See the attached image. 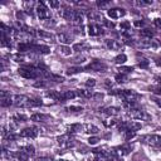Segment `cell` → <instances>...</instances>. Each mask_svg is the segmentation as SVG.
I'll return each instance as SVG.
<instances>
[{
  "label": "cell",
  "instance_id": "cell-1",
  "mask_svg": "<svg viewBox=\"0 0 161 161\" xmlns=\"http://www.w3.org/2000/svg\"><path fill=\"white\" fill-rule=\"evenodd\" d=\"M127 114L133 119H140V121H150L151 119V116L146 111L140 109V108H133V109L128 111Z\"/></svg>",
  "mask_w": 161,
  "mask_h": 161
},
{
  "label": "cell",
  "instance_id": "cell-2",
  "mask_svg": "<svg viewBox=\"0 0 161 161\" xmlns=\"http://www.w3.org/2000/svg\"><path fill=\"white\" fill-rule=\"evenodd\" d=\"M86 70H94V72H106L107 70V64L99 59H93L88 65L84 68Z\"/></svg>",
  "mask_w": 161,
  "mask_h": 161
},
{
  "label": "cell",
  "instance_id": "cell-3",
  "mask_svg": "<svg viewBox=\"0 0 161 161\" xmlns=\"http://www.w3.org/2000/svg\"><path fill=\"white\" fill-rule=\"evenodd\" d=\"M13 104L16 107H30V98L24 94H15L13 97Z\"/></svg>",
  "mask_w": 161,
  "mask_h": 161
},
{
  "label": "cell",
  "instance_id": "cell-4",
  "mask_svg": "<svg viewBox=\"0 0 161 161\" xmlns=\"http://www.w3.org/2000/svg\"><path fill=\"white\" fill-rule=\"evenodd\" d=\"M57 141H58V143H59V146L62 148H69V147L74 146V140H73V137L69 133L58 136L57 137Z\"/></svg>",
  "mask_w": 161,
  "mask_h": 161
},
{
  "label": "cell",
  "instance_id": "cell-5",
  "mask_svg": "<svg viewBox=\"0 0 161 161\" xmlns=\"http://www.w3.org/2000/svg\"><path fill=\"white\" fill-rule=\"evenodd\" d=\"M35 11H36L38 16H39L42 20H47V19H49V18H50V13H49V9H48V8H47V6H45L43 3L38 4V6H36Z\"/></svg>",
  "mask_w": 161,
  "mask_h": 161
},
{
  "label": "cell",
  "instance_id": "cell-6",
  "mask_svg": "<svg viewBox=\"0 0 161 161\" xmlns=\"http://www.w3.org/2000/svg\"><path fill=\"white\" fill-rule=\"evenodd\" d=\"M13 97L14 96H11L10 92L1 91L0 92V104H1V107H8V106L13 104Z\"/></svg>",
  "mask_w": 161,
  "mask_h": 161
},
{
  "label": "cell",
  "instance_id": "cell-7",
  "mask_svg": "<svg viewBox=\"0 0 161 161\" xmlns=\"http://www.w3.org/2000/svg\"><path fill=\"white\" fill-rule=\"evenodd\" d=\"M38 136V128L36 127H26L20 132V137L26 138H35Z\"/></svg>",
  "mask_w": 161,
  "mask_h": 161
},
{
  "label": "cell",
  "instance_id": "cell-8",
  "mask_svg": "<svg viewBox=\"0 0 161 161\" xmlns=\"http://www.w3.org/2000/svg\"><path fill=\"white\" fill-rule=\"evenodd\" d=\"M126 14L125 9H119V8H113V9H108L107 10V15L111 19H118L121 16H123Z\"/></svg>",
  "mask_w": 161,
  "mask_h": 161
},
{
  "label": "cell",
  "instance_id": "cell-9",
  "mask_svg": "<svg viewBox=\"0 0 161 161\" xmlns=\"http://www.w3.org/2000/svg\"><path fill=\"white\" fill-rule=\"evenodd\" d=\"M146 141H147L148 145L161 148V136L160 135H150V136L146 137Z\"/></svg>",
  "mask_w": 161,
  "mask_h": 161
},
{
  "label": "cell",
  "instance_id": "cell-10",
  "mask_svg": "<svg viewBox=\"0 0 161 161\" xmlns=\"http://www.w3.org/2000/svg\"><path fill=\"white\" fill-rule=\"evenodd\" d=\"M30 119L31 121H35V122H49L52 121V117L49 114H44V113H34L30 116Z\"/></svg>",
  "mask_w": 161,
  "mask_h": 161
},
{
  "label": "cell",
  "instance_id": "cell-11",
  "mask_svg": "<svg viewBox=\"0 0 161 161\" xmlns=\"http://www.w3.org/2000/svg\"><path fill=\"white\" fill-rule=\"evenodd\" d=\"M88 33L89 35L94 36V35H99V34H103V29L98 25V24H94V23H91L88 25Z\"/></svg>",
  "mask_w": 161,
  "mask_h": 161
},
{
  "label": "cell",
  "instance_id": "cell-12",
  "mask_svg": "<svg viewBox=\"0 0 161 161\" xmlns=\"http://www.w3.org/2000/svg\"><path fill=\"white\" fill-rule=\"evenodd\" d=\"M59 15L63 16L68 21H73V19L75 16V10H73V9H64L62 11H59Z\"/></svg>",
  "mask_w": 161,
  "mask_h": 161
},
{
  "label": "cell",
  "instance_id": "cell-13",
  "mask_svg": "<svg viewBox=\"0 0 161 161\" xmlns=\"http://www.w3.org/2000/svg\"><path fill=\"white\" fill-rule=\"evenodd\" d=\"M106 45L111 50H119L122 48V43L116 40V39H107L106 40Z\"/></svg>",
  "mask_w": 161,
  "mask_h": 161
},
{
  "label": "cell",
  "instance_id": "cell-14",
  "mask_svg": "<svg viewBox=\"0 0 161 161\" xmlns=\"http://www.w3.org/2000/svg\"><path fill=\"white\" fill-rule=\"evenodd\" d=\"M30 52H36V53H40V54H47V53H49V48L47 45L31 44V50Z\"/></svg>",
  "mask_w": 161,
  "mask_h": 161
},
{
  "label": "cell",
  "instance_id": "cell-15",
  "mask_svg": "<svg viewBox=\"0 0 161 161\" xmlns=\"http://www.w3.org/2000/svg\"><path fill=\"white\" fill-rule=\"evenodd\" d=\"M57 38H58V40H59L63 45H67V44H70V43H72V38H70L68 34H65V33H58V34H57Z\"/></svg>",
  "mask_w": 161,
  "mask_h": 161
},
{
  "label": "cell",
  "instance_id": "cell-16",
  "mask_svg": "<svg viewBox=\"0 0 161 161\" xmlns=\"http://www.w3.org/2000/svg\"><path fill=\"white\" fill-rule=\"evenodd\" d=\"M89 49V44L84 43V42H80V43H75L73 45V50L79 53V52H84V50H88Z\"/></svg>",
  "mask_w": 161,
  "mask_h": 161
},
{
  "label": "cell",
  "instance_id": "cell-17",
  "mask_svg": "<svg viewBox=\"0 0 161 161\" xmlns=\"http://www.w3.org/2000/svg\"><path fill=\"white\" fill-rule=\"evenodd\" d=\"M35 33H36L38 36H40V38H43V39H48L49 42H54V35L50 34V33H48V31H44V30H35Z\"/></svg>",
  "mask_w": 161,
  "mask_h": 161
},
{
  "label": "cell",
  "instance_id": "cell-18",
  "mask_svg": "<svg viewBox=\"0 0 161 161\" xmlns=\"http://www.w3.org/2000/svg\"><path fill=\"white\" fill-rule=\"evenodd\" d=\"M84 132H88V133H92V135H97L98 132H99V130H98V127L97 126H94V125H92V123H86L84 126Z\"/></svg>",
  "mask_w": 161,
  "mask_h": 161
},
{
  "label": "cell",
  "instance_id": "cell-19",
  "mask_svg": "<svg viewBox=\"0 0 161 161\" xmlns=\"http://www.w3.org/2000/svg\"><path fill=\"white\" fill-rule=\"evenodd\" d=\"M77 96H78V92H75V91H65V92L62 93V98H63V101L73 99V98H75Z\"/></svg>",
  "mask_w": 161,
  "mask_h": 161
},
{
  "label": "cell",
  "instance_id": "cell-20",
  "mask_svg": "<svg viewBox=\"0 0 161 161\" xmlns=\"http://www.w3.org/2000/svg\"><path fill=\"white\" fill-rule=\"evenodd\" d=\"M83 128V126L80 123H74V125H70L67 127V131L68 133H75V132H80Z\"/></svg>",
  "mask_w": 161,
  "mask_h": 161
},
{
  "label": "cell",
  "instance_id": "cell-21",
  "mask_svg": "<svg viewBox=\"0 0 161 161\" xmlns=\"http://www.w3.org/2000/svg\"><path fill=\"white\" fill-rule=\"evenodd\" d=\"M103 113H106L107 116H117L119 113V108L118 107H107L103 109Z\"/></svg>",
  "mask_w": 161,
  "mask_h": 161
},
{
  "label": "cell",
  "instance_id": "cell-22",
  "mask_svg": "<svg viewBox=\"0 0 161 161\" xmlns=\"http://www.w3.org/2000/svg\"><path fill=\"white\" fill-rule=\"evenodd\" d=\"M140 34H141V36H142L143 39H148V40H151V38L153 36V31L150 30V29H142V30L140 31Z\"/></svg>",
  "mask_w": 161,
  "mask_h": 161
},
{
  "label": "cell",
  "instance_id": "cell-23",
  "mask_svg": "<svg viewBox=\"0 0 161 161\" xmlns=\"http://www.w3.org/2000/svg\"><path fill=\"white\" fill-rule=\"evenodd\" d=\"M84 70V68H82V67H69L68 69H67V74L68 75H72V74H77V73H80V72H83Z\"/></svg>",
  "mask_w": 161,
  "mask_h": 161
},
{
  "label": "cell",
  "instance_id": "cell-24",
  "mask_svg": "<svg viewBox=\"0 0 161 161\" xmlns=\"http://www.w3.org/2000/svg\"><path fill=\"white\" fill-rule=\"evenodd\" d=\"M13 121H15L16 123H19V122H26L28 121V117L25 114H23V113H15L13 116Z\"/></svg>",
  "mask_w": 161,
  "mask_h": 161
},
{
  "label": "cell",
  "instance_id": "cell-25",
  "mask_svg": "<svg viewBox=\"0 0 161 161\" xmlns=\"http://www.w3.org/2000/svg\"><path fill=\"white\" fill-rule=\"evenodd\" d=\"M58 50H59V53H62L63 55H70V53H72L70 48L67 47V45H59Z\"/></svg>",
  "mask_w": 161,
  "mask_h": 161
},
{
  "label": "cell",
  "instance_id": "cell-26",
  "mask_svg": "<svg viewBox=\"0 0 161 161\" xmlns=\"http://www.w3.org/2000/svg\"><path fill=\"white\" fill-rule=\"evenodd\" d=\"M114 79H116V82H118V83H125V82H127V80H128V77H127V74L118 73V74H116Z\"/></svg>",
  "mask_w": 161,
  "mask_h": 161
},
{
  "label": "cell",
  "instance_id": "cell-27",
  "mask_svg": "<svg viewBox=\"0 0 161 161\" xmlns=\"http://www.w3.org/2000/svg\"><path fill=\"white\" fill-rule=\"evenodd\" d=\"M21 150H24L29 156H34V153H35V148H34V146H31V145L23 146V147H21Z\"/></svg>",
  "mask_w": 161,
  "mask_h": 161
},
{
  "label": "cell",
  "instance_id": "cell-28",
  "mask_svg": "<svg viewBox=\"0 0 161 161\" xmlns=\"http://www.w3.org/2000/svg\"><path fill=\"white\" fill-rule=\"evenodd\" d=\"M127 60V57H126V54H118L116 58H114V63L116 64H123Z\"/></svg>",
  "mask_w": 161,
  "mask_h": 161
},
{
  "label": "cell",
  "instance_id": "cell-29",
  "mask_svg": "<svg viewBox=\"0 0 161 161\" xmlns=\"http://www.w3.org/2000/svg\"><path fill=\"white\" fill-rule=\"evenodd\" d=\"M88 18H89L91 20H102V19H103L102 15H101L99 13H97V11H91V13L88 14Z\"/></svg>",
  "mask_w": 161,
  "mask_h": 161
},
{
  "label": "cell",
  "instance_id": "cell-30",
  "mask_svg": "<svg viewBox=\"0 0 161 161\" xmlns=\"http://www.w3.org/2000/svg\"><path fill=\"white\" fill-rule=\"evenodd\" d=\"M133 68L132 67H119L118 68V72L122 73V74H128V73H132Z\"/></svg>",
  "mask_w": 161,
  "mask_h": 161
},
{
  "label": "cell",
  "instance_id": "cell-31",
  "mask_svg": "<svg viewBox=\"0 0 161 161\" xmlns=\"http://www.w3.org/2000/svg\"><path fill=\"white\" fill-rule=\"evenodd\" d=\"M43 102L42 99L39 98H30V107H38V106H42Z\"/></svg>",
  "mask_w": 161,
  "mask_h": 161
},
{
  "label": "cell",
  "instance_id": "cell-32",
  "mask_svg": "<svg viewBox=\"0 0 161 161\" xmlns=\"http://www.w3.org/2000/svg\"><path fill=\"white\" fill-rule=\"evenodd\" d=\"M117 123V119H114V118H108V119H104L103 121V125L106 126V127H112V126H114Z\"/></svg>",
  "mask_w": 161,
  "mask_h": 161
},
{
  "label": "cell",
  "instance_id": "cell-33",
  "mask_svg": "<svg viewBox=\"0 0 161 161\" xmlns=\"http://www.w3.org/2000/svg\"><path fill=\"white\" fill-rule=\"evenodd\" d=\"M111 5V1H97V6L102 10V9H107Z\"/></svg>",
  "mask_w": 161,
  "mask_h": 161
},
{
  "label": "cell",
  "instance_id": "cell-34",
  "mask_svg": "<svg viewBox=\"0 0 161 161\" xmlns=\"http://www.w3.org/2000/svg\"><path fill=\"white\" fill-rule=\"evenodd\" d=\"M119 26H121V29H122L123 31H128L130 28H131V23H130V21H122V23L119 24Z\"/></svg>",
  "mask_w": 161,
  "mask_h": 161
},
{
  "label": "cell",
  "instance_id": "cell-35",
  "mask_svg": "<svg viewBox=\"0 0 161 161\" xmlns=\"http://www.w3.org/2000/svg\"><path fill=\"white\" fill-rule=\"evenodd\" d=\"M138 67H140V68H147V67H148V60H147L146 58H141V59L138 60Z\"/></svg>",
  "mask_w": 161,
  "mask_h": 161
},
{
  "label": "cell",
  "instance_id": "cell-36",
  "mask_svg": "<svg viewBox=\"0 0 161 161\" xmlns=\"http://www.w3.org/2000/svg\"><path fill=\"white\" fill-rule=\"evenodd\" d=\"M67 111H69V112H82L83 108L79 107V106H70V107L67 108Z\"/></svg>",
  "mask_w": 161,
  "mask_h": 161
},
{
  "label": "cell",
  "instance_id": "cell-37",
  "mask_svg": "<svg viewBox=\"0 0 161 161\" xmlns=\"http://www.w3.org/2000/svg\"><path fill=\"white\" fill-rule=\"evenodd\" d=\"M15 15H16V20H18V21H21V20H24V18H25V13L21 11V10H18Z\"/></svg>",
  "mask_w": 161,
  "mask_h": 161
},
{
  "label": "cell",
  "instance_id": "cell-38",
  "mask_svg": "<svg viewBox=\"0 0 161 161\" xmlns=\"http://www.w3.org/2000/svg\"><path fill=\"white\" fill-rule=\"evenodd\" d=\"M125 133H126V140L127 141H130L131 138H133L136 136V132L135 131H125Z\"/></svg>",
  "mask_w": 161,
  "mask_h": 161
},
{
  "label": "cell",
  "instance_id": "cell-39",
  "mask_svg": "<svg viewBox=\"0 0 161 161\" xmlns=\"http://www.w3.org/2000/svg\"><path fill=\"white\" fill-rule=\"evenodd\" d=\"M102 23H103L107 28H109V29H111V28H114V23H113V21H109V20H107V19H104V18L102 19Z\"/></svg>",
  "mask_w": 161,
  "mask_h": 161
},
{
  "label": "cell",
  "instance_id": "cell-40",
  "mask_svg": "<svg viewBox=\"0 0 161 161\" xmlns=\"http://www.w3.org/2000/svg\"><path fill=\"white\" fill-rule=\"evenodd\" d=\"M118 150H119V153H121V155H127L131 148H130L128 146H122V147H119Z\"/></svg>",
  "mask_w": 161,
  "mask_h": 161
},
{
  "label": "cell",
  "instance_id": "cell-41",
  "mask_svg": "<svg viewBox=\"0 0 161 161\" xmlns=\"http://www.w3.org/2000/svg\"><path fill=\"white\" fill-rule=\"evenodd\" d=\"M155 94H157V96H161V86H156V87H152V88H150Z\"/></svg>",
  "mask_w": 161,
  "mask_h": 161
},
{
  "label": "cell",
  "instance_id": "cell-42",
  "mask_svg": "<svg viewBox=\"0 0 161 161\" xmlns=\"http://www.w3.org/2000/svg\"><path fill=\"white\" fill-rule=\"evenodd\" d=\"M86 86H87V87H94V86H96V80H94L93 78H88V79L86 80Z\"/></svg>",
  "mask_w": 161,
  "mask_h": 161
},
{
  "label": "cell",
  "instance_id": "cell-43",
  "mask_svg": "<svg viewBox=\"0 0 161 161\" xmlns=\"http://www.w3.org/2000/svg\"><path fill=\"white\" fill-rule=\"evenodd\" d=\"M103 97H104L103 93H93V97H92V98H93L94 101H102Z\"/></svg>",
  "mask_w": 161,
  "mask_h": 161
},
{
  "label": "cell",
  "instance_id": "cell-44",
  "mask_svg": "<svg viewBox=\"0 0 161 161\" xmlns=\"http://www.w3.org/2000/svg\"><path fill=\"white\" fill-rule=\"evenodd\" d=\"M98 141H99V138H98V137H89V138H88V143H89V145H92V146H93V145H97V143H98Z\"/></svg>",
  "mask_w": 161,
  "mask_h": 161
},
{
  "label": "cell",
  "instance_id": "cell-45",
  "mask_svg": "<svg viewBox=\"0 0 161 161\" xmlns=\"http://www.w3.org/2000/svg\"><path fill=\"white\" fill-rule=\"evenodd\" d=\"M45 86H47V82H45V80H38V82H35V83H34V87H36V88L45 87Z\"/></svg>",
  "mask_w": 161,
  "mask_h": 161
},
{
  "label": "cell",
  "instance_id": "cell-46",
  "mask_svg": "<svg viewBox=\"0 0 161 161\" xmlns=\"http://www.w3.org/2000/svg\"><path fill=\"white\" fill-rule=\"evenodd\" d=\"M74 33H75V34H80V35H83V34H84V31H83V26H82V25H78V26H75V29H74Z\"/></svg>",
  "mask_w": 161,
  "mask_h": 161
},
{
  "label": "cell",
  "instance_id": "cell-47",
  "mask_svg": "<svg viewBox=\"0 0 161 161\" xmlns=\"http://www.w3.org/2000/svg\"><path fill=\"white\" fill-rule=\"evenodd\" d=\"M153 24H155V26H156L157 29H160V30H161V19H160V18L153 19Z\"/></svg>",
  "mask_w": 161,
  "mask_h": 161
},
{
  "label": "cell",
  "instance_id": "cell-48",
  "mask_svg": "<svg viewBox=\"0 0 161 161\" xmlns=\"http://www.w3.org/2000/svg\"><path fill=\"white\" fill-rule=\"evenodd\" d=\"M55 24H57V23H55L54 20H50V21H45V23H44V25L48 26V28H53V26H55Z\"/></svg>",
  "mask_w": 161,
  "mask_h": 161
},
{
  "label": "cell",
  "instance_id": "cell-49",
  "mask_svg": "<svg viewBox=\"0 0 161 161\" xmlns=\"http://www.w3.org/2000/svg\"><path fill=\"white\" fill-rule=\"evenodd\" d=\"M35 161H53V158H52V157L43 156V157H38V158H35Z\"/></svg>",
  "mask_w": 161,
  "mask_h": 161
},
{
  "label": "cell",
  "instance_id": "cell-50",
  "mask_svg": "<svg viewBox=\"0 0 161 161\" xmlns=\"http://www.w3.org/2000/svg\"><path fill=\"white\" fill-rule=\"evenodd\" d=\"M49 5H50L52 8H54V9H55V8H58V6H59V1H55V0H50V1H49Z\"/></svg>",
  "mask_w": 161,
  "mask_h": 161
},
{
  "label": "cell",
  "instance_id": "cell-51",
  "mask_svg": "<svg viewBox=\"0 0 161 161\" xmlns=\"http://www.w3.org/2000/svg\"><path fill=\"white\" fill-rule=\"evenodd\" d=\"M133 24H135V26H143V25H145V21H142V20H141V21H140V20H136Z\"/></svg>",
  "mask_w": 161,
  "mask_h": 161
},
{
  "label": "cell",
  "instance_id": "cell-52",
  "mask_svg": "<svg viewBox=\"0 0 161 161\" xmlns=\"http://www.w3.org/2000/svg\"><path fill=\"white\" fill-rule=\"evenodd\" d=\"M155 63L158 65V67H161V58L160 57H157V58H155Z\"/></svg>",
  "mask_w": 161,
  "mask_h": 161
},
{
  "label": "cell",
  "instance_id": "cell-53",
  "mask_svg": "<svg viewBox=\"0 0 161 161\" xmlns=\"http://www.w3.org/2000/svg\"><path fill=\"white\" fill-rule=\"evenodd\" d=\"M74 62H75V63H83V62H84V58H83V57H82V58H75Z\"/></svg>",
  "mask_w": 161,
  "mask_h": 161
},
{
  "label": "cell",
  "instance_id": "cell-54",
  "mask_svg": "<svg viewBox=\"0 0 161 161\" xmlns=\"http://www.w3.org/2000/svg\"><path fill=\"white\" fill-rule=\"evenodd\" d=\"M104 83H106V86H107V87H112V83L109 82V79H106V82H104Z\"/></svg>",
  "mask_w": 161,
  "mask_h": 161
},
{
  "label": "cell",
  "instance_id": "cell-55",
  "mask_svg": "<svg viewBox=\"0 0 161 161\" xmlns=\"http://www.w3.org/2000/svg\"><path fill=\"white\" fill-rule=\"evenodd\" d=\"M59 161H68V160H64V158H60Z\"/></svg>",
  "mask_w": 161,
  "mask_h": 161
}]
</instances>
